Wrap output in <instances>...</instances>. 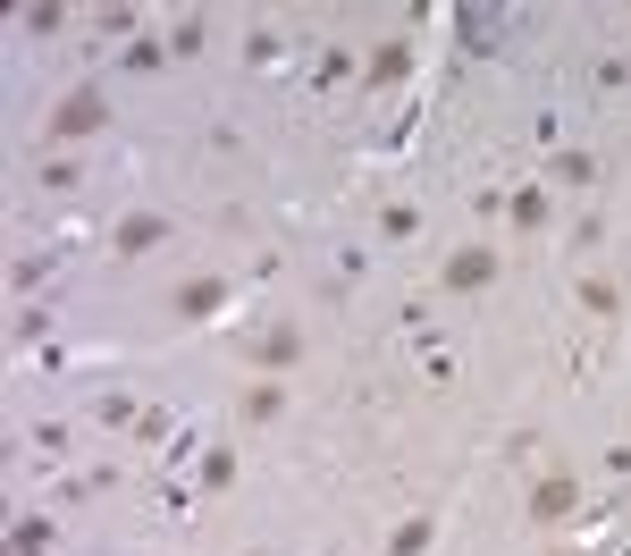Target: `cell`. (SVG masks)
<instances>
[{
	"label": "cell",
	"instance_id": "cell-7",
	"mask_svg": "<svg viewBox=\"0 0 631 556\" xmlns=\"http://www.w3.org/2000/svg\"><path fill=\"white\" fill-rule=\"evenodd\" d=\"M430 540H438V515H405L396 540H387V556H430Z\"/></svg>",
	"mask_w": 631,
	"mask_h": 556
},
{
	"label": "cell",
	"instance_id": "cell-9",
	"mask_svg": "<svg viewBox=\"0 0 631 556\" xmlns=\"http://www.w3.org/2000/svg\"><path fill=\"white\" fill-rule=\"evenodd\" d=\"M51 548V523H42V515H26V523L9 531V556H42Z\"/></svg>",
	"mask_w": 631,
	"mask_h": 556
},
{
	"label": "cell",
	"instance_id": "cell-10",
	"mask_svg": "<svg viewBox=\"0 0 631 556\" xmlns=\"http://www.w3.org/2000/svg\"><path fill=\"white\" fill-rule=\"evenodd\" d=\"M581 304H590V312H623V287H615V279H581Z\"/></svg>",
	"mask_w": 631,
	"mask_h": 556
},
{
	"label": "cell",
	"instance_id": "cell-5",
	"mask_svg": "<svg viewBox=\"0 0 631 556\" xmlns=\"http://www.w3.org/2000/svg\"><path fill=\"white\" fill-rule=\"evenodd\" d=\"M177 312H186V321H211V312H227V279H186V287H177Z\"/></svg>",
	"mask_w": 631,
	"mask_h": 556
},
{
	"label": "cell",
	"instance_id": "cell-15",
	"mask_svg": "<svg viewBox=\"0 0 631 556\" xmlns=\"http://www.w3.org/2000/svg\"><path fill=\"white\" fill-rule=\"evenodd\" d=\"M94 26H101V34H110V42H135V26H144V17H135V9H101Z\"/></svg>",
	"mask_w": 631,
	"mask_h": 556
},
{
	"label": "cell",
	"instance_id": "cell-13",
	"mask_svg": "<svg viewBox=\"0 0 631 556\" xmlns=\"http://www.w3.org/2000/svg\"><path fill=\"white\" fill-rule=\"evenodd\" d=\"M405 67H412V51H405V42H387V51H379V60H371V85H396Z\"/></svg>",
	"mask_w": 631,
	"mask_h": 556
},
{
	"label": "cell",
	"instance_id": "cell-3",
	"mask_svg": "<svg viewBox=\"0 0 631 556\" xmlns=\"http://www.w3.org/2000/svg\"><path fill=\"white\" fill-rule=\"evenodd\" d=\"M488 279H497V254H488V245H463V254L446 262V279H438V287H446V295H480Z\"/></svg>",
	"mask_w": 631,
	"mask_h": 556
},
{
	"label": "cell",
	"instance_id": "cell-12",
	"mask_svg": "<svg viewBox=\"0 0 631 556\" xmlns=\"http://www.w3.org/2000/svg\"><path fill=\"white\" fill-rule=\"evenodd\" d=\"M202 490H236V456H227V447L202 456Z\"/></svg>",
	"mask_w": 631,
	"mask_h": 556
},
{
	"label": "cell",
	"instance_id": "cell-2",
	"mask_svg": "<svg viewBox=\"0 0 631 556\" xmlns=\"http://www.w3.org/2000/svg\"><path fill=\"white\" fill-rule=\"evenodd\" d=\"M572 506H581V481H572V472H547V481H531V523H539V531L565 523Z\"/></svg>",
	"mask_w": 631,
	"mask_h": 556
},
{
	"label": "cell",
	"instance_id": "cell-11",
	"mask_svg": "<svg viewBox=\"0 0 631 556\" xmlns=\"http://www.w3.org/2000/svg\"><path fill=\"white\" fill-rule=\"evenodd\" d=\"M279 405H286V396H279V380H261V388L245 396V422H279Z\"/></svg>",
	"mask_w": 631,
	"mask_h": 556
},
{
	"label": "cell",
	"instance_id": "cell-20",
	"mask_svg": "<svg viewBox=\"0 0 631 556\" xmlns=\"http://www.w3.org/2000/svg\"><path fill=\"white\" fill-rule=\"evenodd\" d=\"M547 556H572V548H547Z\"/></svg>",
	"mask_w": 631,
	"mask_h": 556
},
{
	"label": "cell",
	"instance_id": "cell-17",
	"mask_svg": "<svg viewBox=\"0 0 631 556\" xmlns=\"http://www.w3.org/2000/svg\"><path fill=\"white\" fill-rule=\"evenodd\" d=\"M160 60H169V51H160L152 34H135V42H126V67H135V76H144V67H160Z\"/></svg>",
	"mask_w": 631,
	"mask_h": 556
},
{
	"label": "cell",
	"instance_id": "cell-16",
	"mask_svg": "<svg viewBox=\"0 0 631 556\" xmlns=\"http://www.w3.org/2000/svg\"><path fill=\"white\" fill-rule=\"evenodd\" d=\"M556 177H565V186H590V177H598V161H590V152H556Z\"/></svg>",
	"mask_w": 631,
	"mask_h": 556
},
{
	"label": "cell",
	"instance_id": "cell-14",
	"mask_svg": "<svg viewBox=\"0 0 631 556\" xmlns=\"http://www.w3.org/2000/svg\"><path fill=\"white\" fill-rule=\"evenodd\" d=\"M421 228V211H412V202H387V211H379V236H412Z\"/></svg>",
	"mask_w": 631,
	"mask_h": 556
},
{
	"label": "cell",
	"instance_id": "cell-19",
	"mask_svg": "<svg viewBox=\"0 0 631 556\" xmlns=\"http://www.w3.org/2000/svg\"><path fill=\"white\" fill-rule=\"evenodd\" d=\"M67 26V9H51V0H34L26 9V34H60Z\"/></svg>",
	"mask_w": 631,
	"mask_h": 556
},
{
	"label": "cell",
	"instance_id": "cell-18",
	"mask_svg": "<svg viewBox=\"0 0 631 556\" xmlns=\"http://www.w3.org/2000/svg\"><path fill=\"white\" fill-rule=\"evenodd\" d=\"M202 34H211V17H177V34H169V51H202Z\"/></svg>",
	"mask_w": 631,
	"mask_h": 556
},
{
	"label": "cell",
	"instance_id": "cell-6",
	"mask_svg": "<svg viewBox=\"0 0 631 556\" xmlns=\"http://www.w3.org/2000/svg\"><path fill=\"white\" fill-rule=\"evenodd\" d=\"M261 371H270V380H279V371H295V362H304V337H295V329H270V337H261Z\"/></svg>",
	"mask_w": 631,
	"mask_h": 556
},
{
	"label": "cell",
	"instance_id": "cell-4",
	"mask_svg": "<svg viewBox=\"0 0 631 556\" xmlns=\"http://www.w3.org/2000/svg\"><path fill=\"white\" fill-rule=\"evenodd\" d=\"M160 236H169V220H160V211H126V220H119V254H126V262H144Z\"/></svg>",
	"mask_w": 631,
	"mask_h": 556
},
{
	"label": "cell",
	"instance_id": "cell-8",
	"mask_svg": "<svg viewBox=\"0 0 631 556\" xmlns=\"http://www.w3.org/2000/svg\"><path fill=\"white\" fill-rule=\"evenodd\" d=\"M505 220H514V228H547V195H539V186H522V195L505 202Z\"/></svg>",
	"mask_w": 631,
	"mask_h": 556
},
{
	"label": "cell",
	"instance_id": "cell-1",
	"mask_svg": "<svg viewBox=\"0 0 631 556\" xmlns=\"http://www.w3.org/2000/svg\"><path fill=\"white\" fill-rule=\"evenodd\" d=\"M110 127V101L85 85V94H67V101H51V144H76V135H101Z\"/></svg>",
	"mask_w": 631,
	"mask_h": 556
}]
</instances>
